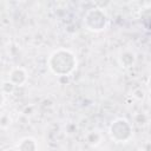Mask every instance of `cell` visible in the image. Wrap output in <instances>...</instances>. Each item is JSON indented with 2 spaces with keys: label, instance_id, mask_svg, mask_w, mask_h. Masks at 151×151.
<instances>
[{
  "label": "cell",
  "instance_id": "6da1fadb",
  "mask_svg": "<svg viewBox=\"0 0 151 151\" xmlns=\"http://www.w3.org/2000/svg\"><path fill=\"white\" fill-rule=\"evenodd\" d=\"M78 66V59L74 52L68 48L59 47L54 50L47 58L48 70L57 77H68Z\"/></svg>",
  "mask_w": 151,
  "mask_h": 151
},
{
  "label": "cell",
  "instance_id": "7a4b0ae2",
  "mask_svg": "<svg viewBox=\"0 0 151 151\" xmlns=\"http://www.w3.org/2000/svg\"><path fill=\"white\" fill-rule=\"evenodd\" d=\"M83 24L87 31L99 33L107 29L110 25V18L105 9L100 7H92L86 11L83 18Z\"/></svg>",
  "mask_w": 151,
  "mask_h": 151
},
{
  "label": "cell",
  "instance_id": "3957f363",
  "mask_svg": "<svg viewBox=\"0 0 151 151\" xmlns=\"http://www.w3.org/2000/svg\"><path fill=\"white\" fill-rule=\"evenodd\" d=\"M133 134L132 124L123 117L113 119L109 126V136L114 143H127Z\"/></svg>",
  "mask_w": 151,
  "mask_h": 151
},
{
  "label": "cell",
  "instance_id": "277c9868",
  "mask_svg": "<svg viewBox=\"0 0 151 151\" xmlns=\"http://www.w3.org/2000/svg\"><path fill=\"white\" fill-rule=\"evenodd\" d=\"M137 63V54L131 48H124L118 54V64L123 68H131Z\"/></svg>",
  "mask_w": 151,
  "mask_h": 151
},
{
  "label": "cell",
  "instance_id": "5b68a950",
  "mask_svg": "<svg viewBox=\"0 0 151 151\" xmlns=\"http://www.w3.org/2000/svg\"><path fill=\"white\" fill-rule=\"evenodd\" d=\"M28 79V72L26 68L21 66H15L13 67L9 73H8V80L17 87V86H22Z\"/></svg>",
  "mask_w": 151,
  "mask_h": 151
},
{
  "label": "cell",
  "instance_id": "8992f818",
  "mask_svg": "<svg viewBox=\"0 0 151 151\" xmlns=\"http://www.w3.org/2000/svg\"><path fill=\"white\" fill-rule=\"evenodd\" d=\"M15 149L17 151H38L39 146L33 137H24L17 143Z\"/></svg>",
  "mask_w": 151,
  "mask_h": 151
},
{
  "label": "cell",
  "instance_id": "52a82bcc",
  "mask_svg": "<svg viewBox=\"0 0 151 151\" xmlns=\"http://www.w3.org/2000/svg\"><path fill=\"white\" fill-rule=\"evenodd\" d=\"M85 140H86V143L90 146L96 147V146H98V145L101 144V142H103V134H101V132L99 130H91V131H88L85 134Z\"/></svg>",
  "mask_w": 151,
  "mask_h": 151
},
{
  "label": "cell",
  "instance_id": "ba28073f",
  "mask_svg": "<svg viewBox=\"0 0 151 151\" xmlns=\"http://www.w3.org/2000/svg\"><path fill=\"white\" fill-rule=\"evenodd\" d=\"M133 122L138 125V126H145L149 123V116L146 113L143 112H138L133 116Z\"/></svg>",
  "mask_w": 151,
  "mask_h": 151
},
{
  "label": "cell",
  "instance_id": "9c48e42d",
  "mask_svg": "<svg viewBox=\"0 0 151 151\" xmlns=\"http://www.w3.org/2000/svg\"><path fill=\"white\" fill-rule=\"evenodd\" d=\"M12 125V117L9 116V113L4 112L0 114V129H8Z\"/></svg>",
  "mask_w": 151,
  "mask_h": 151
},
{
  "label": "cell",
  "instance_id": "30bf717a",
  "mask_svg": "<svg viewBox=\"0 0 151 151\" xmlns=\"http://www.w3.org/2000/svg\"><path fill=\"white\" fill-rule=\"evenodd\" d=\"M14 90H15V86H14L9 80H6V81L2 83L0 91H1L4 94H11V93L14 92Z\"/></svg>",
  "mask_w": 151,
  "mask_h": 151
},
{
  "label": "cell",
  "instance_id": "8fae6325",
  "mask_svg": "<svg viewBox=\"0 0 151 151\" xmlns=\"http://www.w3.org/2000/svg\"><path fill=\"white\" fill-rule=\"evenodd\" d=\"M145 91L142 88V87H137V88H134L133 91H132V97L134 98V99H137V100H144V98H145Z\"/></svg>",
  "mask_w": 151,
  "mask_h": 151
},
{
  "label": "cell",
  "instance_id": "7c38bea8",
  "mask_svg": "<svg viewBox=\"0 0 151 151\" xmlns=\"http://www.w3.org/2000/svg\"><path fill=\"white\" fill-rule=\"evenodd\" d=\"M142 151H151V145H150L149 140H145L142 144Z\"/></svg>",
  "mask_w": 151,
  "mask_h": 151
},
{
  "label": "cell",
  "instance_id": "4fadbf2b",
  "mask_svg": "<svg viewBox=\"0 0 151 151\" xmlns=\"http://www.w3.org/2000/svg\"><path fill=\"white\" fill-rule=\"evenodd\" d=\"M5 100H6V97H5V94H4V93L0 91V107H1V106H4Z\"/></svg>",
  "mask_w": 151,
  "mask_h": 151
},
{
  "label": "cell",
  "instance_id": "5bb4252c",
  "mask_svg": "<svg viewBox=\"0 0 151 151\" xmlns=\"http://www.w3.org/2000/svg\"><path fill=\"white\" fill-rule=\"evenodd\" d=\"M5 151H17V149H13V147H11V149H6Z\"/></svg>",
  "mask_w": 151,
  "mask_h": 151
}]
</instances>
